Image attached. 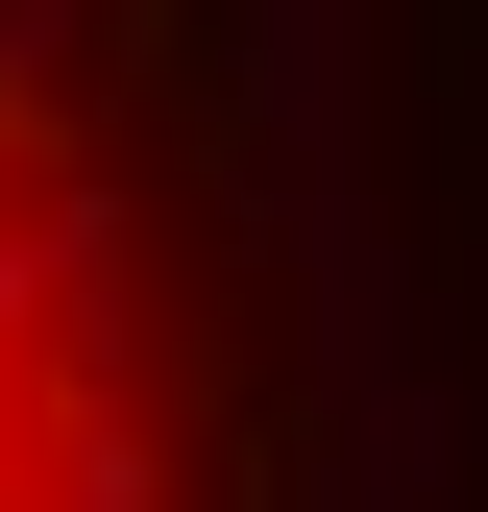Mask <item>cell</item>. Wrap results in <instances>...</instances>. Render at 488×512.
<instances>
[{"label":"cell","mask_w":488,"mask_h":512,"mask_svg":"<svg viewBox=\"0 0 488 512\" xmlns=\"http://www.w3.org/2000/svg\"><path fill=\"white\" fill-rule=\"evenodd\" d=\"M0 512H488V317L366 25L0 0Z\"/></svg>","instance_id":"cell-1"}]
</instances>
